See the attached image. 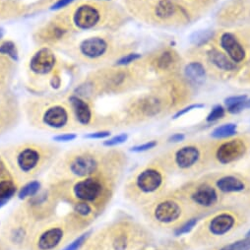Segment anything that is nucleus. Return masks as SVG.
<instances>
[{
	"instance_id": "nucleus-21",
	"label": "nucleus",
	"mask_w": 250,
	"mask_h": 250,
	"mask_svg": "<svg viewBox=\"0 0 250 250\" xmlns=\"http://www.w3.org/2000/svg\"><path fill=\"white\" fill-rule=\"evenodd\" d=\"M209 58L212 61V63L216 65L219 69L230 71L235 68V65L233 64V61L228 58V56L216 49H213L209 51Z\"/></svg>"
},
{
	"instance_id": "nucleus-14",
	"label": "nucleus",
	"mask_w": 250,
	"mask_h": 250,
	"mask_svg": "<svg viewBox=\"0 0 250 250\" xmlns=\"http://www.w3.org/2000/svg\"><path fill=\"white\" fill-rule=\"evenodd\" d=\"M235 224V219L232 215L223 213L214 217L208 226L210 232L216 236H222L227 234Z\"/></svg>"
},
{
	"instance_id": "nucleus-15",
	"label": "nucleus",
	"mask_w": 250,
	"mask_h": 250,
	"mask_svg": "<svg viewBox=\"0 0 250 250\" xmlns=\"http://www.w3.org/2000/svg\"><path fill=\"white\" fill-rule=\"evenodd\" d=\"M200 158L199 150L194 146H186L179 149L175 156L174 161L178 167L182 169H187L192 167L198 162Z\"/></svg>"
},
{
	"instance_id": "nucleus-17",
	"label": "nucleus",
	"mask_w": 250,
	"mask_h": 250,
	"mask_svg": "<svg viewBox=\"0 0 250 250\" xmlns=\"http://www.w3.org/2000/svg\"><path fill=\"white\" fill-rule=\"evenodd\" d=\"M21 184L13 175L0 178V208L17 194Z\"/></svg>"
},
{
	"instance_id": "nucleus-16",
	"label": "nucleus",
	"mask_w": 250,
	"mask_h": 250,
	"mask_svg": "<svg viewBox=\"0 0 250 250\" xmlns=\"http://www.w3.org/2000/svg\"><path fill=\"white\" fill-rule=\"evenodd\" d=\"M221 45L233 62H240L244 59L245 51L233 35L224 34L221 38Z\"/></svg>"
},
{
	"instance_id": "nucleus-35",
	"label": "nucleus",
	"mask_w": 250,
	"mask_h": 250,
	"mask_svg": "<svg viewBox=\"0 0 250 250\" xmlns=\"http://www.w3.org/2000/svg\"><path fill=\"white\" fill-rule=\"evenodd\" d=\"M156 146H157V142L156 141H149V142H146V143H144L142 145H138V146L132 147L131 151L135 152V153L146 152V151H149V150L155 148Z\"/></svg>"
},
{
	"instance_id": "nucleus-34",
	"label": "nucleus",
	"mask_w": 250,
	"mask_h": 250,
	"mask_svg": "<svg viewBox=\"0 0 250 250\" xmlns=\"http://www.w3.org/2000/svg\"><path fill=\"white\" fill-rule=\"evenodd\" d=\"M140 57H141V55L138 53H130V54H127V55L121 57L117 61L116 64L117 65H127V64L131 63V62H134L135 60L139 59Z\"/></svg>"
},
{
	"instance_id": "nucleus-27",
	"label": "nucleus",
	"mask_w": 250,
	"mask_h": 250,
	"mask_svg": "<svg viewBox=\"0 0 250 250\" xmlns=\"http://www.w3.org/2000/svg\"><path fill=\"white\" fill-rule=\"evenodd\" d=\"M235 132H236V125L233 123H228V124L222 125V126L217 127L212 132V137L217 138V139L227 138V137L234 135Z\"/></svg>"
},
{
	"instance_id": "nucleus-37",
	"label": "nucleus",
	"mask_w": 250,
	"mask_h": 250,
	"mask_svg": "<svg viewBox=\"0 0 250 250\" xmlns=\"http://www.w3.org/2000/svg\"><path fill=\"white\" fill-rule=\"evenodd\" d=\"M171 62H172V57H171L170 53L166 52L159 59V66L163 69L167 68L171 64Z\"/></svg>"
},
{
	"instance_id": "nucleus-45",
	"label": "nucleus",
	"mask_w": 250,
	"mask_h": 250,
	"mask_svg": "<svg viewBox=\"0 0 250 250\" xmlns=\"http://www.w3.org/2000/svg\"><path fill=\"white\" fill-rule=\"evenodd\" d=\"M246 235H247V236H250V230L247 232V234H246Z\"/></svg>"
},
{
	"instance_id": "nucleus-3",
	"label": "nucleus",
	"mask_w": 250,
	"mask_h": 250,
	"mask_svg": "<svg viewBox=\"0 0 250 250\" xmlns=\"http://www.w3.org/2000/svg\"><path fill=\"white\" fill-rule=\"evenodd\" d=\"M57 152L52 147L22 145L4 156L12 175L22 185L53 166Z\"/></svg>"
},
{
	"instance_id": "nucleus-23",
	"label": "nucleus",
	"mask_w": 250,
	"mask_h": 250,
	"mask_svg": "<svg viewBox=\"0 0 250 250\" xmlns=\"http://www.w3.org/2000/svg\"><path fill=\"white\" fill-rule=\"evenodd\" d=\"M185 75L194 83H202L206 77V71L199 62H191L185 67Z\"/></svg>"
},
{
	"instance_id": "nucleus-31",
	"label": "nucleus",
	"mask_w": 250,
	"mask_h": 250,
	"mask_svg": "<svg viewBox=\"0 0 250 250\" xmlns=\"http://www.w3.org/2000/svg\"><path fill=\"white\" fill-rule=\"evenodd\" d=\"M197 225V219H191L189 221H187L185 224H183L182 226H180V228H178L175 230V235H182L185 233H188L192 230V229Z\"/></svg>"
},
{
	"instance_id": "nucleus-25",
	"label": "nucleus",
	"mask_w": 250,
	"mask_h": 250,
	"mask_svg": "<svg viewBox=\"0 0 250 250\" xmlns=\"http://www.w3.org/2000/svg\"><path fill=\"white\" fill-rule=\"evenodd\" d=\"M175 12L174 4L169 0H162L157 5L156 14L159 18L167 19L171 17Z\"/></svg>"
},
{
	"instance_id": "nucleus-20",
	"label": "nucleus",
	"mask_w": 250,
	"mask_h": 250,
	"mask_svg": "<svg viewBox=\"0 0 250 250\" xmlns=\"http://www.w3.org/2000/svg\"><path fill=\"white\" fill-rule=\"evenodd\" d=\"M218 189L225 193H231V192H240L245 188L244 182L239 179L238 177L232 175L223 176L217 181Z\"/></svg>"
},
{
	"instance_id": "nucleus-43",
	"label": "nucleus",
	"mask_w": 250,
	"mask_h": 250,
	"mask_svg": "<svg viewBox=\"0 0 250 250\" xmlns=\"http://www.w3.org/2000/svg\"><path fill=\"white\" fill-rule=\"evenodd\" d=\"M0 250H11L10 247L3 241L1 237H0Z\"/></svg>"
},
{
	"instance_id": "nucleus-12",
	"label": "nucleus",
	"mask_w": 250,
	"mask_h": 250,
	"mask_svg": "<svg viewBox=\"0 0 250 250\" xmlns=\"http://www.w3.org/2000/svg\"><path fill=\"white\" fill-rule=\"evenodd\" d=\"M73 21L80 29H91L100 21V13L91 5H82L74 13Z\"/></svg>"
},
{
	"instance_id": "nucleus-30",
	"label": "nucleus",
	"mask_w": 250,
	"mask_h": 250,
	"mask_svg": "<svg viewBox=\"0 0 250 250\" xmlns=\"http://www.w3.org/2000/svg\"><path fill=\"white\" fill-rule=\"evenodd\" d=\"M0 53L8 55L14 60L18 59V52L16 49V45L12 42H5L0 45Z\"/></svg>"
},
{
	"instance_id": "nucleus-44",
	"label": "nucleus",
	"mask_w": 250,
	"mask_h": 250,
	"mask_svg": "<svg viewBox=\"0 0 250 250\" xmlns=\"http://www.w3.org/2000/svg\"><path fill=\"white\" fill-rule=\"evenodd\" d=\"M244 108H250V100H246L244 104H243Z\"/></svg>"
},
{
	"instance_id": "nucleus-10",
	"label": "nucleus",
	"mask_w": 250,
	"mask_h": 250,
	"mask_svg": "<svg viewBox=\"0 0 250 250\" xmlns=\"http://www.w3.org/2000/svg\"><path fill=\"white\" fill-rule=\"evenodd\" d=\"M245 150L246 147L241 140H231L222 144L218 148L216 157L221 164L228 165L241 158Z\"/></svg>"
},
{
	"instance_id": "nucleus-19",
	"label": "nucleus",
	"mask_w": 250,
	"mask_h": 250,
	"mask_svg": "<svg viewBox=\"0 0 250 250\" xmlns=\"http://www.w3.org/2000/svg\"><path fill=\"white\" fill-rule=\"evenodd\" d=\"M69 102L77 121L82 125H88L92 120V110L89 104L79 97L75 96L70 97Z\"/></svg>"
},
{
	"instance_id": "nucleus-38",
	"label": "nucleus",
	"mask_w": 250,
	"mask_h": 250,
	"mask_svg": "<svg viewBox=\"0 0 250 250\" xmlns=\"http://www.w3.org/2000/svg\"><path fill=\"white\" fill-rule=\"evenodd\" d=\"M77 138V135L74 133H64V134H58L53 137V140L56 142H70Z\"/></svg>"
},
{
	"instance_id": "nucleus-36",
	"label": "nucleus",
	"mask_w": 250,
	"mask_h": 250,
	"mask_svg": "<svg viewBox=\"0 0 250 250\" xmlns=\"http://www.w3.org/2000/svg\"><path fill=\"white\" fill-rule=\"evenodd\" d=\"M7 175H12V173L9 169V167L7 165V162L4 156H0V178Z\"/></svg>"
},
{
	"instance_id": "nucleus-13",
	"label": "nucleus",
	"mask_w": 250,
	"mask_h": 250,
	"mask_svg": "<svg viewBox=\"0 0 250 250\" xmlns=\"http://www.w3.org/2000/svg\"><path fill=\"white\" fill-rule=\"evenodd\" d=\"M192 201L203 208H210L217 204L219 196L214 187L203 184L198 186L191 194Z\"/></svg>"
},
{
	"instance_id": "nucleus-6",
	"label": "nucleus",
	"mask_w": 250,
	"mask_h": 250,
	"mask_svg": "<svg viewBox=\"0 0 250 250\" xmlns=\"http://www.w3.org/2000/svg\"><path fill=\"white\" fill-rule=\"evenodd\" d=\"M59 200L49 187L41 189L39 193L24 201L22 206L38 226L52 221L55 218Z\"/></svg>"
},
{
	"instance_id": "nucleus-1",
	"label": "nucleus",
	"mask_w": 250,
	"mask_h": 250,
	"mask_svg": "<svg viewBox=\"0 0 250 250\" xmlns=\"http://www.w3.org/2000/svg\"><path fill=\"white\" fill-rule=\"evenodd\" d=\"M48 187L60 203H87L102 213L112 195L113 174L102 172L80 179L48 182Z\"/></svg>"
},
{
	"instance_id": "nucleus-26",
	"label": "nucleus",
	"mask_w": 250,
	"mask_h": 250,
	"mask_svg": "<svg viewBox=\"0 0 250 250\" xmlns=\"http://www.w3.org/2000/svg\"><path fill=\"white\" fill-rule=\"evenodd\" d=\"M247 100L246 96H234V97H229L226 100V104L228 106V110L230 113H238L241 110L244 109L243 104L245 101Z\"/></svg>"
},
{
	"instance_id": "nucleus-28",
	"label": "nucleus",
	"mask_w": 250,
	"mask_h": 250,
	"mask_svg": "<svg viewBox=\"0 0 250 250\" xmlns=\"http://www.w3.org/2000/svg\"><path fill=\"white\" fill-rule=\"evenodd\" d=\"M213 36H214V33L211 30L199 31V32H195L190 37V41L192 43H194L196 45H201V44L207 42Z\"/></svg>"
},
{
	"instance_id": "nucleus-7",
	"label": "nucleus",
	"mask_w": 250,
	"mask_h": 250,
	"mask_svg": "<svg viewBox=\"0 0 250 250\" xmlns=\"http://www.w3.org/2000/svg\"><path fill=\"white\" fill-rule=\"evenodd\" d=\"M164 177L156 167H146L137 173L131 184L127 187V194L134 200L157 192L163 185Z\"/></svg>"
},
{
	"instance_id": "nucleus-32",
	"label": "nucleus",
	"mask_w": 250,
	"mask_h": 250,
	"mask_svg": "<svg viewBox=\"0 0 250 250\" xmlns=\"http://www.w3.org/2000/svg\"><path fill=\"white\" fill-rule=\"evenodd\" d=\"M225 115V109L222 105H216L212 110L211 112L208 114L207 116V121L208 122H213V121H216V120H219L221 119L222 117H224Z\"/></svg>"
},
{
	"instance_id": "nucleus-41",
	"label": "nucleus",
	"mask_w": 250,
	"mask_h": 250,
	"mask_svg": "<svg viewBox=\"0 0 250 250\" xmlns=\"http://www.w3.org/2000/svg\"><path fill=\"white\" fill-rule=\"evenodd\" d=\"M75 0H58V1L56 3H54L51 7L52 10H59L61 8H64L66 7L67 5L71 4L72 2H74Z\"/></svg>"
},
{
	"instance_id": "nucleus-5",
	"label": "nucleus",
	"mask_w": 250,
	"mask_h": 250,
	"mask_svg": "<svg viewBox=\"0 0 250 250\" xmlns=\"http://www.w3.org/2000/svg\"><path fill=\"white\" fill-rule=\"evenodd\" d=\"M78 235L62 217L38 226L30 250H60Z\"/></svg>"
},
{
	"instance_id": "nucleus-42",
	"label": "nucleus",
	"mask_w": 250,
	"mask_h": 250,
	"mask_svg": "<svg viewBox=\"0 0 250 250\" xmlns=\"http://www.w3.org/2000/svg\"><path fill=\"white\" fill-rule=\"evenodd\" d=\"M185 138V136L182 134V133H176L174 135H172L170 138H169V141L170 142H174V143H177V142H181L183 141Z\"/></svg>"
},
{
	"instance_id": "nucleus-29",
	"label": "nucleus",
	"mask_w": 250,
	"mask_h": 250,
	"mask_svg": "<svg viewBox=\"0 0 250 250\" xmlns=\"http://www.w3.org/2000/svg\"><path fill=\"white\" fill-rule=\"evenodd\" d=\"M221 250H250V236L226 245Z\"/></svg>"
},
{
	"instance_id": "nucleus-8",
	"label": "nucleus",
	"mask_w": 250,
	"mask_h": 250,
	"mask_svg": "<svg viewBox=\"0 0 250 250\" xmlns=\"http://www.w3.org/2000/svg\"><path fill=\"white\" fill-rule=\"evenodd\" d=\"M182 215L181 205L174 200H165L156 205L153 210L154 219L161 224L177 222Z\"/></svg>"
},
{
	"instance_id": "nucleus-2",
	"label": "nucleus",
	"mask_w": 250,
	"mask_h": 250,
	"mask_svg": "<svg viewBox=\"0 0 250 250\" xmlns=\"http://www.w3.org/2000/svg\"><path fill=\"white\" fill-rule=\"evenodd\" d=\"M49 182L74 180L102 172L112 173V165L92 150L77 149L68 152L50 167Z\"/></svg>"
},
{
	"instance_id": "nucleus-4",
	"label": "nucleus",
	"mask_w": 250,
	"mask_h": 250,
	"mask_svg": "<svg viewBox=\"0 0 250 250\" xmlns=\"http://www.w3.org/2000/svg\"><path fill=\"white\" fill-rule=\"evenodd\" d=\"M37 228L36 222L21 205L6 218L1 229V238L10 249L30 250Z\"/></svg>"
},
{
	"instance_id": "nucleus-22",
	"label": "nucleus",
	"mask_w": 250,
	"mask_h": 250,
	"mask_svg": "<svg viewBox=\"0 0 250 250\" xmlns=\"http://www.w3.org/2000/svg\"><path fill=\"white\" fill-rule=\"evenodd\" d=\"M42 189V184L39 180H30L28 182L23 183L17 192V196L21 200H27L37 193H39Z\"/></svg>"
},
{
	"instance_id": "nucleus-33",
	"label": "nucleus",
	"mask_w": 250,
	"mask_h": 250,
	"mask_svg": "<svg viewBox=\"0 0 250 250\" xmlns=\"http://www.w3.org/2000/svg\"><path fill=\"white\" fill-rule=\"evenodd\" d=\"M128 138V135L125 134V133H122V134H119L117 136H114L106 141L104 142V146L105 147H113V146H117V145H120L122 143H124L125 141L127 140Z\"/></svg>"
},
{
	"instance_id": "nucleus-39",
	"label": "nucleus",
	"mask_w": 250,
	"mask_h": 250,
	"mask_svg": "<svg viewBox=\"0 0 250 250\" xmlns=\"http://www.w3.org/2000/svg\"><path fill=\"white\" fill-rule=\"evenodd\" d=\"M110 135L109 131H97L90 134L85 135V138L87 139H105Z\"/></svg>"
},
{
	"instance_id": "nucleus-9",
	"label": "nucleus",
	"mask_w": 250,
	"mask_h": 250,
	"mask_svg": "<svg viewBox=\"0 0 250 250\" xmlns=\"http://www.w3.org/2000/svg\"><path fill=\"white\" fill-rule=\"evenodd\" d=\"M69 112L62 105L49 106L42 114V121L46 127L51 129H63L69 123Z\"/></svg>"
},
{
	"instance_id": "nucleus-11",
	"label": "nucleus",
	"mask_w": 250,
	"mask_h": 250,
	"mask_svg": "<svg viewBox=\"0 0 250 250\" xmlns=\"http://www.w3.org/2000/svg\"><path fill=\"white\" fill-rule=\"evenodd\" d=\"M55 64V56L48 48H42L36 52L30 62V67L37 74H46L52 70Z\"/></svg>"
},
{
	"instance_id": "nucleus-18",
	"label": "nucleus",
	"mask_w": 250,
	"mask_h": 250,
	"mask_svg": "<svg viewBox=\"0 0 250 250\" xmlns=\"http://www.w3.org/2000/svg\"><path fill=\"white\" fill-rule=\"evenodd\" d=\"M107 49L106 42L102 38H91L85 40L80 44L81 52L90 58H97L105 53Z\"/></svg>"
},
{
	"instance_id": "nucleus-24",
	"label": "nucleus",
	"mask_w": 250,
	"mask_h": 250,
	"mask_svg": "<svg viewBox=\"0 0 250 250\" xmlns=\"http://www.w3.org/2000/svg\"><path fill=\"white\" fill-rule=\"evenodd\" d=\"M92 235V230H86L74 239H72L69 243H67L64 247H62L60 250H81L90 236Z\"/></svg>"
},
{
	"instance_id": "nucleus-40",
	"label": "nucleus",
	"mask_w": 250,
	"mask_h": 250,
	"mask_svg": "<svg viewBox=\"0 0 250 250\" xmlns=\"http://www.w3.org/2000/svg\"><path fill=\"white\" fill-rule=\"evenodd\" d=\"M203 106H204L203 104H190V105H188V106H186V107L180 109L179 111H177L173 118L176 119V118L182 116L183 114H185V113H187V112H189V111H191V110H193V109H196V108H201V107H203Z\"/></svg>"
}]
</instances>
